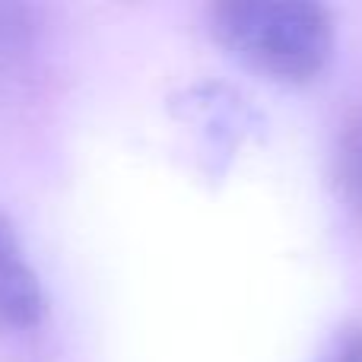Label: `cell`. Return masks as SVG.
<instances>
[{
    "mask_svg": "<svg viewBox=\"0 0 362 362\" xmlns=\"http://www.w3.org/2000/svg\"><path fill=\"white\" fill-rule=\"evenodd\" d=\"M210 29L238 57L289 83L315 80L334 51L331 10L315 0H219Z\"/></svg>",
    "mask_w": 362,
    "mask_h": 362,
    "instance_id": "6da1fadb",
    "label": "cell"
},
{
    "mask_svg": "<svg viewBox=\"0 0 362 362\" xmlns=\"http://www.w3.org/2000/svg\"><path fill=\"white\" fill-rule=\"evenodd\" d=\"M45 315V293L23 251L16 226L0 213V327L29 331Z\"/></svg>",
    "mask_w": 362,
    "mask_h": 362,
    "instance_id": "7a4b0ae2",
    "label": "cell"
},
{
    "mask_svg": "<svg viewBox=\"0 0 362 362\" xmlns=\"http://www.w3.org/2000/svg\"><path fill=\"white\" fill-rule=\"evenodd\" d=\"M38 16L25 4H0V93L29 76L38 54Z\"/></svg>",
    "mask_w": 362,
    "mask_h": 362,
    "instance_id": "3957f363",
    "label": "cell"
},
{
    "mask_svg": "<svg viewBox=\"0 0 362 362\" xmlns=\"http://www.w3.org/2000/svg\"><path fill=\"white\" fill-rule=\"evenodd\" d=\"M334 165H337V185L344 200L362 213V108H356L340 127Z\"/></svg>",
    "mask_w": 362,
    "mask_h": 362,
    "instance_id": "277c9868",
    "label": "cell"
},
{
    "mask_svg": "<svg viewBox=\"0 0 362 362\" xmlns=\"http://www.w3.org/2000/svg\"><path fill=\"white\" fill-rule=\"evenodd\" d=\"M331 362H362V331H356L353 337H346L340 344V350L334 353Z\"/></svg>",
    "mask_w": 362,
    "mask_h": 362,
    "instance_id": "5b68a950",
    "label": "cell"
}]
</instances>
